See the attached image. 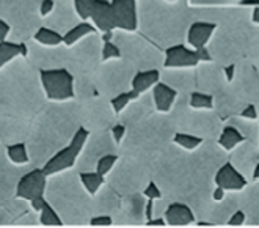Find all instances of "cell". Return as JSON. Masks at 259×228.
I'll list each match as a JSON object with an SVG mask.
<instances>
[{
	"instance_id": "6da1fadb",
	"label": "cell",
	"mask_w": 259,
	"mask_h": 228,
	"mask_svg": "<svg viewBox=\"0 0 259 228\" xmlns=\"http://www.w3.org/2000/svg\"><path fill=\"white\" fill-rule=\"evenodd\" d=\"M44 199L62 219L63 226L85 228L93 217L91 195L85 191L74 169L48 176Z\"/></svg>"
},
{
	"instance_id": "7a4b0ae2",
	"label": "cell",
	"mask_w": 259,
	"mask_h": 228,
	"mask_svg": "<svg viewBox=\"0 0 259 228\" xmlns=\"http://www.w3.org/2000/svg\"><path fill=\"white\" fill-rule=\"evenodd\" d=\"M79 128L80 120L77 112L69 113L65 109L60 112L49 110L44 123H36L30 128L25 140L30 164L35 169H41L55 153L69 143Z\"/></svg>"
},
{
	"instance_id": "3957f363",
	"label": "cell",
	"mask_w": 259,
	"mask_h": 228,
	"mask_svg": "<svg viewBox=\"0 0 259 228\" xmlns=\"http://www.w3.org/2000/svg\"><path fill=\"white\" fill-rule=\"evenodd\" d=\"M176 126L166 113H159L127 128L118 155H126L146 162H154L160 151L173 142Z\"/></svg>"
},
{
	"instance_id": "277c9868",
	"label": "cell",
	"mask_w": 259,
	"mask_h": 228,
	"mask_svg": "<svg viewBox=\"0 0 259 228\" xmlns=\"http://www.w3.org/2000/svg\"><path fill=\"white\" fill-rule=\"evenodd\" d=\"M171 120L176 126L178 132H186L195 135L203 142L206 140H215L223 128V121L214 110H193L189 105V96L175 102L173 109L170 110Z\"/></svg>"
},
{
	"instance_id": "5b68a950",
	"label": "cell",
	"mask_w": 259,
	"mask_h": 228,
	"mask_svg": "<svg viewBox=\"0 0 259 228\" xmlns=\"http://www.w3.org/2000/svg\"><path fill=\"white\" fill-rule=\"evenodd\" d=\"M118 156L119 158L113 165V169L105 176V182L119 197L143 192L148 182L151 181L152 164L126 155Z\"/></svg>"
},
{
	"instance_id": "8992f818",
	"label": "cell",
	"mask_w": 259,
	"mask_h": 228,
	"mask_svg": "<svg viewBox=\"0 0 259 228\" xmlns=\"http://www.w3.org/2000/svg\"><path fill=\"white\" fill-rule=\"evenodd\" d=\"M107 155H118V145L115 143L110 131L91 132L74 165V170L77 173L95 172L98 161Z\"/></svg>"
},
{
	"instance_id": "52a82bcc",
	"label": "cell",
	"mask_w": 259,
	"mask_h": 228,
	"mask_svg": "<svg viewBox=\"0 0 259 228\" xmlns=\"http://www.w3.org/2000/svg\"><path fill=\"white\" fill-rule=\"evenodd\" d=\"M39 82L46 99L63 102L74 99V74L68 68L39 69Z\"/></svg>"
},
{
	"instance_id": "ba28073f",
	"label": "cell",
	"mask_w": 259,
	"mask_h": 228,
	"mask_svg": "<svg viewBox=\"0 0 259 228\" xmlns=\"http://www.w3.org/2000/svg\"><path fill=\"white\" fill-rule=\"evenodd\" d=\"M189 161L198 173L214 178L228 162V151H225L215 140H206L193 151H189Z\"/></svg>"
},
{
	"instance_id": "9c48e42d",
	"label": "cell",
	"mask_w": 259,
	"mask_h": 228,
	"mask_svg": "<svg viewBox=\"0 0 259 228\" xmlns=\"http://www.w3.org/2000/svg\"><path fill=\"white\" fill-rule=\"evenodd\" d=\"M88 135H90V132L80 126L77 129V132L74 134L72 139L69 140V143L60 149L58 153H55L48 162L41 167L42 172L48 176H51V175H55L60 172L74 169V165H75V162H77V158H79L80 151H82V148L88 139Z\"/></svg>"
},
{
	"instance_id": "30bf717a",
	"label": "cell",
	"mask_w": 259,
	"mask_h": 228,
	"mask_svg": "<svg viewBox=\"0 0 259 228\" xmlns=\"http://www.w3.org/2000/svg\"><path fill=\"white\" fill-rule=\"evenodd\" d=\"M146 197L142 192L131 194L121 197V205L116 214L112 217L115 228H137L145 226V208H146Z\"/></svg>"
},
{
	"instance_id": "8fae6325",
	"label": "cell",
	"mask_w": 259,
	"mask_h": 228,
	"mask_svg": "<svg viewBox=\"0 0 259 228\" xmlns=\"http://www.w3.org/2000/svg\"><path fill=\"white\" fill-rule=\"evenodd\" d=\"M32 169H35L32 164H13L7 156L5 145L0 143V203L14 199L19 179Z\"/></svg>"
},
{
	"instance_id": "7c38bea8",
	"label": "cell",
	"mask_w": 259,
	"mask_h": 228,
	"mask_svg": "<svg viewBox=\"0 0 259 228\" xmlns=\"http://www.w3.org/2000/svg\"><path fill=\"white\" fill-rule=\"evenodd\" d=\"M228 162L250 182L256 165L259 164V145L243 140L228 153Z\"/></svg>"
},
{
	"instance_id": "4fadbf2b",
	"label": "cell",
	"mask_w": 259,
	"mask_h": 228,
	"mask_svg": "<svg viewBox=\"0 0 259 228\" xmlns=\"http://www.w3.org/2000/svg\"><path fill=\"white\" fill-rule=\"evenodd\" d=\"M46 184H48V175L42 172V169H32L19 179L14 197L32 202L38 197H44Z\"/></svg>"
},
{
	"instance_id": "5bb4252c",
	"label": "cell",
	"mask_w": 259,
	"mask_h": 228,
	"mask_svg": "<svg viewBox=\"0 0 259 228\" xmlns=\"http://www.w3.org/2000/svg\"><path fill=\"white\" fill-rule=\"evenodd\" d=\"M239 205L245 214V226L259 228V181L248 182L239 192Z\"/></svg>"
},
{
	"instance_id": "9a60e30c",
	"label": "cell",
	"mask_w": 259,
	"mask_h": 228,
	"mask_svg": "<svg viewBox=\"0 0 259 228\" xmlns=\"http://www.w3.org/2000/svg\"><path fill=\"white\" fill-rule=\"evenodd\" d=\"M240 208L239 192H226L220 202H214L207 217L209 226H225L230 222L231 216Z\"/></svg>"
},
{
	"instance_id": "2e32d148",
	"label": "cell",
	"mask_w": 259,
	"mask_h": 228,
	"mask_svg": "<svg viewBox=\"0 0 259 228\" xmlns=\"http://www.w3.org/2000/svg\"><path fill=\"white\" fill-rule=\"evenodd\" d=\"M200 65L195 54V49L189 48L186 44H175L166 48L163 68L166 69H190Z\"/></svg>"
},
{
	"instance_id": "e0dca14e",
	"label": "cell",
	"mask_w": 259,
	"mask_h": 228,
	"mask_svg": "<svg viewBox=\"0 0 259 228\" xmlns=\"http://www.w3.org/2000/svg\"><path fill=\"white\" fill-rule=\"evenodd\" d=\"M110 5L113 11L115 28L126 30V32H135L137 25H139L135 0H112Z\"/></svg>"
},
{
	"instance_id": "ac0fdd59",
	"label": "cell",
	"mask_w": 259,
	"mask_h": 228,
	"mask_svg": "<svg viewBox=\"0 0 259 228\" xmlns=\"http://www.w3.org/2000/svg\"><path fill=\"white\" fill-rule=\"evenodd\" d=\"M154 109V102H152V96L148 93L140 95L137 99H134L127 107L119 113V123L124 125L126 128H131L137 123L143 121L148 115L152 113Z\"/></svg>"
},
{
	"instance_id": "d6986e66",
	"label": "cell",
	"mask_w": 259,
	"mask_h": 228,
	"mask_svg": "<svg viewBox=\"0 0 259 228\" xmlns=\"http://www.w3.org/2000/svg\"><path fill=\"white\" fill-rule=\"evenodd\" d=\"M121 205V197L105 182V184L91 197V211L93 216L113 217Z\"/></svg>"
},
{
	"instance_id": "ffe728a7",
	"label": "cell",
	"mask_w": 259,
	"mask_h": 228,
	"mask_svg": "<svg viewBox=\"0 0 259 228\" xmlns=\"http://www.w3.org/2000/svg\"><path fill=\"white\" fill-rule=\"evenodd\" d=\"M90 19L99 30L101 33L113 32L115 21H113V11L109 0H93V7H91Z\"/></svg>"
},
{
	"instance_id": "44dd1931",
	"label": "cell",
	"mask_w": 259,
	"mask_h": 228,
	"mask_svg": "<svg viewBox=\"0 0 259 228\" xmlns=\"http://www.w3.org/2000/svg\"><path fill=\"white\" fill-rule=\"evenodd\" d=\"M214 182L217 187H222L225 192H240L248 184V181L243 178L230 162H226L215 173Z\"/></svg>"
},
{
	"instance_id": "7402d4cb",
	"label": "cell",
	"mask_w": 259,
	"mask_h": 228,
	"mask_svg": "<svg viewBox=\"0 0 259 228\" xmlns=\"http://www.w3.org/2000/svg\"><path fill=\"white\" fill-rule=\"evenodd\" d=\"M30 134V126L24 121H0V143L8 146L14 143H22Z\"/></svg>"
},
{
	"instance_id": "603a6c76",
	"label": "cell",
	"mask_w": 259,
	"mask_h": 228,
	"mask_svg": "<svg viewBox=\"0 0 259 228\" xmlns=\"http://www.w3.org/2000/svg\"><path fill=\"white\" fill-rule=\"evenodd\" d=\"M151 96H152V102H154V109L159 113H170L179 93L175 88L160 81L151 88Z\"/></svg>"
},
{
	"instance_id": "cb8c5ba5",
	"label": "cell",
	"mask_w": 259,
	"mask_h": 228,
	"mask_svg": "<svg viewBox=\"0 0 259 228\" xmlns=\"http://www.w3.org/2000/svg\"><path fill=\"white\" fill-rule=\"evenodd\" d=\"M215 28H217V25L214 22H206V21L193 22L189 27V32H187L189 48H192V49L207 48V43L210 41L212 35H214Z\"/></svg>"
},
{
	"instance_id": "d4e9b609",
	"label": "cell",
	"mask_w": 259,
	"mask_h": 228,
	"mask_svg": "<svg viewBox=\"0 0 259 228\" xmlns=\"http://www.w3.org/2000/svg\"><path fill=\"white\" fill-rule=\"evenodd\" d=\"M163 220L166 223V226H189V225H195L196 219L193 216L192 209L179 202H171L170 206L166 208L165 214H163Z\"/></svg>"
},
{
	"instance_id": "484cf974",
	"label": "cell",
	"mask_w": 259,
	"mask_h": 228,
	"mask_svg": "<svg viewBox=\"0 0 259 228\" xmlns=\"http://www.w3.org/2000/svg\"><path fill=\"white\" fill-rule=\"evenodd\" d=\"M157 82H160V71L157 68L140 69L134 74V78L131 81V90L135 91L137 95H143L148 93Z\"/></svg>"
},
{
	"instance_id": "4316f807",
	"label": "cell",
	"mask_w": 259,
	"mask_h": 228,
	"mask_svg": "<svg viewBox=\"0 0 259 228\" xmlns=\"http://www.w3.org/2000/svg\"><path fill=\"white\" fill-rule=\"evenodd\" d=\"M226 125L236 128L239 131V134L243 137V140L257 143V139H259V121L245 120L242 117H233L230 120H226Z\"/></svg>"
},
{
	"instance_id": "83f0119b",
	"label": "cell",
	"mask_w": 259,
	"mask_h": 228,
	"mask_svg": "<svg viewBox=\"0 0 259 228\" xmlns=\"http://www.w3.org/2000/svg\"><path fill=\"white\" fill-rule=\"evenodd\" d=\"M28 48L25 43H13V41H0V69H4L10 62L18 57H27Z\"/></svg>"
},
{
	"instance_id": "f1b7e54d",
	"label": "cell",
	"mask_w": 259,
	"mask_h": 228,
	"mask_svg": "<svg viewBox=\"0 0 259 228\" xmlns=\"http://www.w3.org/2000/svg\"><path fill=\"white\" fill-rule=\"evenodd\" d=\"M96 32H98V30H96V27L93 24L88 22V21H82L80 24L72 27L71 30H68V32L63 35V44L74 46L77 41H80L82 38H85L87 35H93Z\"/></svg>"
},
{
	"instance_id": "f546056e",
	"label": "cell",
	"mask_w": 259,
	"mask_h": 228,
	"mask_svg": "<svg viewBox=\"0 0 259 228\" xmlns=\"http://www.w3.org/2000/svg\"><path fill=\"white\" fill-rule=\"evenodd\" d=\"M243 142V137L239 134V131L236 129V128H233V126H230V125H223V128H222V132H220V135H219V139H217V143L225 149V151H228L230 153L231 149H234L237 145H240Z\"/></svg>"
},
{
	"instance_id": "4dcf8cb0",
	"label": "cell",
	"mask_w": 259,
	"mask_h": 228,
	"mask_svg": "<svg viewBox=\"0 0 259 228\" xmlns=\"http://www.w3.org/2000/svg\"><path fill=\"white\" fill-rule=\"evenodd\" d=\"M189 105L193 110H214V96L203 91H192L189 95Z\"/></svg>"
},
{
	"instance_id": "1f68e13d",
	"label": "cell",
	"mask_w": 259,
	"mask_h": 228,
	"mask_svg": "<svg viewBox=\"0 0 259 228\" xmlns=\"http://www.w3.org/2000/svg\"><path fill=\"white\" fill-rule=\"evenodd\" d=\"M80 182L85 187V191L93 197L104 184H105V176L96 173V172H88V173H79Z\"/></svg>"
},
{
	"instance_id": "d6a6232c",
	"label": "cell",
	"mask_w": 259,
	"mask_h": 228,
	"mask_svg": "<svg viewBox=\"0 0 259 228\" xmlns=\"http://www.w3.org/2000/svg\"><path fill=\"white\" fill-rule=\"evenodd\" d=\"M35 41L42 44V46H58L63 43V35H60L58 32L52 28H48V27H39L36 30V33L33 35Z\"/></svg>"
},
{
	"instance_id": "836d02e7",
	"label": "cell",
	"mask_w": 259,
	"mask_h": 228,
	"mask_svg": "<svg viewBox=\"0 0 259 228\" xmlns=\"http://www.w3.org/2000/svg\"><path fill=\"white\" fill-rule=\"evenodd\" d=\"M5 148H7V156H8V159H10L13 164H16V165L30 164L28 151H27L25 142H22V143H14V145H8V146H5Z\"/></svg>"
},
{
	"instance_id": "e575fe53",
	"label": "cell",
	"mask_w": 259,
	"mask_h": 228,
	"mask_svg": "<svg viewBox=\"0 0 259 228\" xmlns=\"http://www.w3.org/2000/svg\"><path fill=\"white\" fill-rule=\"evenodd\" d=\"M39 225L41 226H63V222H62V219L58 217V214L55 212V209L46 202V205L42 206V209L39 211Z\"/></svg>"
},
{
	"instance_id": "d590c367",
	"label": "cell",
	"mask_w": 259,
	"mask_h": 228,
	"mask_svg": "<svg viewBox=\"0 0 259 228\" xmlns=\"http://www.w3.org/2000/svg\"><path fill=\"white\" fill-rule=\"evenodd\" d=\"M140 95H137L135 91H132V90H129V91H123V93H119V95H116V96H113L112 99H110V105H112V109H113V112L116 113V115H119L121 112H123L127 105L134 101V99H137Z\"/></svg>"
},
{
	"instance_id": "8d00e7d4",
	"label": "cell",
	"mask_w": 259,
	"mask_h": 228,
	"mask_svg": "<svg viewBox=\"0 0 259 228\" xmlns=\"http://www.w3.org/2000/svg\"><path fill=\"white\" fill-rule=\"evenodd\" d=\"M173 143L178 145L179 148L182 149H186V151H193L195 148H198L203 140L201 139H198V137L195 135H190V134H186V132H178L173 135Z\"/></svg>"
},
{
	"instance_id": "74e56055",
	"label": "cell",
	"mask_w": 259,
	"mask_h": 228,
	"mask_svg": "<svg viewBox=\"0 0 259 228\" xmlns=\"http://www.w3.org/2000/svg\"><path fill=\"white\" fill-rule=\"evenodd\" d=\"M38 225H39V212L33 211L32 208L14 222V226H21V228H35Z\"/></svg>"
},
{
	"instance_id": "f35d334b",
	"label": "cell",
	"mask_w": 259,
	"mask_h": 228,
	"mask_svg": "<svg viewBox=\"0 0 259 228\" xmlns=\"http://www.w3.org/2000/svg\"><path fill=\"white\" fill-rule=\"evenodd\" d=\"M118 158H119L118 155H107V156L101 158L98 161V164H96L95 172L99 173V175H102V176H107V173L113 169V165L116 164Z\"/></svg>"
},
{
	"instance_id": "ab89813d",
	"label": "cell",
	"mask_w": 259,
	"mask_h": 228,
	"mask_svg": "<svg viewBox=\"0 0 259 228\" xmlns=\"http://www.w3.org/2000/svg\"><path fill=\"white\" fill-rule=\"evenodd\" d=\"M121 55H123V54H121V49L118 48L115 43H112V41L104 43L102 51H101L102 62H109V60H119Z\"/></svg>"
},
{
	"instance_id": "60d3db41",
	"label": "cell",
	"mask_w": 259,
	"mask_h": 228,
	"mask_svg": "<svg viewBox=\"0 0 259 228\" xmlns=\"http://www.w3.org/2000/svg\"><path fill=\"white\" fill-rule=\"evenodd\" d=\"M91 7H93V0H74L75 13L79 14V18L82 21H88L90 19Z\"/></svg>"
},
{
	"instance_id": "b9f144b4",
	"label": "cell",
	"mask_w": 259,
	"mask_h": 228,
	"mask_svg": "<svg viewBox=\"0 0 259 228\" xmlns=\"http://www.w3.org/2000/svg\"><path fill=\"white\" fill-rule=\"evenodd\" d=\"M170 200L165 199V197H160V199L152 200V219H160L163 217L166 208L170 206Z\"/></svg>"
},
{
	"instance_id": "7bdbcfd3",
	"label": "cell",
	"mask_w": 259,
	"mask_h": 228,
	"mask_svg": "<svg viewBox=\"0 0 259 228\" xmlns=\"http://www.w3.org/2000/svg\"><path fill=\"white\" fill-rule=\"evenodd\" d=\"M88 226L91 228H109V226H113V222H112V217L110 216H93L90 219V223Z\"/></svg>"
},
{
	"instance_id": "ee69618b",
	"label": "cell",
	"mask_w": 259,
	"mask_h": 228,
	"mask_svg": "<svg viewBox=\"0 0 259 228\" xmlns=\"http://www.w3.org/2000/svg\"><path fill=\"white\" fill-rule=\"evenodd\" d=\"M148 200H156V199H160L162 197V192H160V189L157 187V184L154 181H149L148 182V186L145 187V191L142 192Z\"/></svg>"
},
{
	"instance_id": "f6af8a7d",
	"label": "cell",
	"mask_w": 259,
	"mask_h": 228,
	"mask_svg": "<svg viewBox=\"0 0 259 228\" xmlns=\"http://www.w3.org/2000/svg\"><path fill=\"white\" fill-rule=\"evenodd\" d=\"M126 131H127V128H126L124 125H121V123H116V125H113V126L110 128V134H112L113 140H115V143H116L118 146H119L121 142H123L124 135H126Z\"/></svg>"
},
{
	"instance_id": "bcb514c9",
	"label": "cell",
	"mask_w": 259,
	"mask_h": 228,
	"mask_svg": "<svg viewBox=\"0 0 259 228\" xmlns=\"http://www.w3.org/2000/svg\"><path fill=\"white\" fill-rule=\"evenodd\" d=\"M242 118H245V120H251V121H257L259 120V110H257V105L256 104H247L245 105V109H243L240 112Z\"/></svg>"
},
{
	"instance_id": "7dc6e473",
	"label": "cell",
	"mask_w": 259,
	"mask_h": 228,
	"mask_svg": "<svg viewBox=\"0 0 259 228\" xmlns=\"http://www.w3.org/2000/svg\"><path fill=\"white\" fill-rule=\"evenodd\" d=\"M14 217L10 214L7 211V208L0 203V228H8V226H13L14 225Z\"/></svg>"
},
{
	"instance_id": "c3c4849f",
	"label": "cell",
	"mask_w": 259,
	"mask_h": 228,
	"mask_svg": "<svg viewBox=\"0 0 259 228\" xmlns=\"http://www.w3.org/2000/svg\"><path fill=\"white\" fill-rule=\"evenodd\" d=\"M193 5H233L240 0H190Z\"/></svg>"
},
{
	"instance_id": "681fc988",
	"label": "cell",
	"mask_w": 259,
	"mask_h": 228,
	"mask_svg": "<svg viewBox=\"0 0 259 228\" xmlns=\"http://www.w3.org/2000/svg\"><path fill=\"white\" fill-rule=\"evenodd\" d=\"M228 225L230 226H245V214H243V211L239 208L234 214L231 216V219H230V222H228Z\"/></svg>"
},
{
	"instance_id": "f907efd6",
	"label": "cell",
	"mask_w": 259,
	"mask_h": 228,
	"mask_svg": "<svg viewBox=\"0 0 259 228\" xmlns=\"http://www.w3.org/2000/svg\"><path fill=\"white\" fill-rule=\"evenodd\" d=\"M55 7V2L54 0H42L41 2V7H39V13H41V16H48V14L52 13Z\"/></svg>"
},
{
	"instance_id": "816d5d0a",
	"label": "cell",
	"mask_w": 259,
	"mask_h": 228,
	"mask_svg": "<svg viewBox=\"0 0 259 228\" xmlns=\"http://www.w3.org/2000/svg\"><path fill=\"white\" fill-rule=\"evenodd\" d=\"M234 74H236V63L223 66V75H225V79H226L228 84H231V82H233Z\"/></svg>"
},
{
	"instance_id": "f5cc1de1",
	"label": "cell",
	"mask_w": 259,
	"mask_h": 228,
	"mask_svg": "<svg viewBox=\"0 0 259 228\" xmlns=\"http://www.w3.org/2000/svg\"><path fill=\"white\" fill-rule=\"evenodd\" d=\"M10 30H11V27L8 25V22L0 19V41H7V38L10 35Z\"/></svg>"
},
{
	"instance_id": "db71d44e",
	"label": "cell",
	"mask_w": 259,
	"mask_h": 228,
	"mask_svg": "<svg viewBox=\"0 0 259 228\" xmlns=\"http://www.w3.org/2000/svg\"><path fill=\"white\" fill-rule=\"evenodd\" d=\"M28 203H30V208H32L33 211L39 212V211L42 209V206L46 205V199H44V197H38V199H35V200H32V202H28Z\"/></svg>"
},
{
	"instance_id": "11a10c76",
	"label": "cell",
	"mask_w": 259,
	"mask_h": 228,
	"mask_svg": "<svg viewBox=\"0 0 259 228\" xmlns=\"http://www.w3.org/2000/svg\"><path fill=\"white\" fill-rule=\"evenodd\" d=\"M225 195H226V192H225L222 187H217V186H215L214 191H212V200H214V202H220Z\"/></svg>"
},
{
	"instance_id": "9f6ffc18",
	"label": "cell",
	"mask_w": 259,
	"mask_h": 228,
	"mask_svg": "<svg viewBox=\"0 0 259 228\" xmlns=\"http://www.w3.org/2000/svg\"><path fill=\"white\" fill-rule=\"evenodd\" d=\"M145 226H157V228H163V226H166V223H165L163 217H160V219H151V220H148V222L145 223Z\"/></svg>"
},
{
	"instance_id": "6f0895ef",
	"label": "cell",
	"mask_w": 259,
	"mask_h": 228,
	"mask_svg": "<svg viewBox=\"0 0 259 228\" xmlns=\"http://www.w3.org/2000/svg\"><path fill=\"white\" fill-rule=\"evenodd\" d=\"M251 19H253V22H254V24H257V25H259V5H256V7L253 8Z\"/></svg>"
},
{
	"instance_id": "680465c9",
	"label": "cell",
	"mask_w": 259,
	"mask_h": 228,
	"mask_svg": "<svg viewBox=\"0 0 259 228\" xmlns=\"http://www.w3.org/2000/svg\"><path fill=\"white\" fill-rule=\"evenodd\" d=\"M254 181H259V164L256 165V169H254V172L251 175V181L250 182H254Z\"/></svg>"
},
{
	"instance_id": "91938a15",
	"label": "cell",
	"mask_w": 259,
	"mask_h": 228,
	"mask_svg": "<svg viewBox=\"0 0 259 228\" xmlns=\"http://www.w3.org/2000/svg\"><path fill=\"white\" fill-rule=\"evenodd\" d=\"M240 5H259V0H240Z\"/></svg>"
},
{
	"instance_id": "94428289",
	"label": "cell",
	"mask_w": 259,
	"mask_h": 228,
	"mask_svg": "<svg viewBox=\"0 0 259 228\" xmlns=\"http://www.w3.org/2000/svg\"><path fill=\"white\" fill-rule=\"evenodd\" d=\"M110 38H112V32H109V33H104V43H107V41H110Z\"/></svg>"
},
{
	"instance_id": "6125c7cd",
	"label": "cell",
	"mask_w": 259,
	"mask_h": 228,
	"mask_svg": "<svg viewBox=\"0 0 259 228\" xmlns=\"http://www.w3.org/2000/svg\"><path fill=\"white\" fill-rule=\"evenodd\" d=\"M60 228H62V226H60ZM66 228H75V226H66ZM85 228H88V226H85Z\"/></svg>"
},
{
	"instance_id": "be15d7a7",
	"label": "cell",
	"mask_w": 259,
	"mask_h": 228,
	"mask_svg": "<svg viewBox=\"0 0 259 228\" xmlns=\"http://www.w3.org/2000/svg\"><path fill=\"white\" fill-rule=\"evenodd\" d=\"M168 2H176V0H168Z\"/></svg>"
},
{
	"instance_id": "e7e4bbea",
	"label": "cell",
	"mask_w": 259,
	"mask_h": 228,
	"mask_svg": "<svg viewBox=\"0 0 259 228\" xmlns=\"http://www.w3.org/2000/svg\"><path fill=\"white\" fill-rule=\"evenodd\" d=\"M257 143H259V139H257Z\"/></svg>"
},
{
	"instance_id": "03108f58",
	"label": "cell",
	"mask_w": 259,
	"mask_h": 228,
	"mask_svg": "<svg viewBox=\"0 0 259 228\" xmlns=\"http://www.w3.org/2000/svg\"><path fill=\"white\" fill-rule=\"evenodd\" d=\"M163 228H165V226H163Z\"/></svg>"
}]
</instances>
